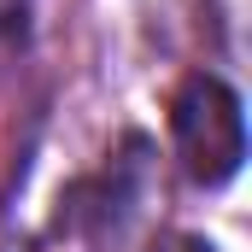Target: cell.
I'll list each match as a JSON object with an SVG mask.
<instances>
[{
    "instance_id": "cell-3",
    "label": "cell",
    "mask_w": 252,
    "mask_h": 252,
    "mask_svg": "<svg viewBox=\"0 0 252 252\" xmlns=\"http://www.w3.org/2000/svg\"><path fill=\"white\" fill-rule=\"evenodd\" d=\"M24 18H30V0H0V35H12Z\"/></svg>"
},
{
    "instance_id": "cell-1",
    "label": "cell",
    "mask_w": 252,
    "mask_h": 252,
    "mask_svg": "<svg viewBox=\"0 0 252 252\" xmlns=\"http://www.w3.org/2000/svg\"><path fill=\"white\" fill-rule=\"evenodd\" d=\"M170 135H176V153H182L193 182H205V188L235 182V170L247 158L241 94L223 76H188L182 94H176V106H170Z\"/></svg>"
},
{
    "instance_id": "cell-2",
    "label": "cell",
    "mask_w": 252,
    "mask_h": 252,
    "mask_svg": "<svg viewBox=\"0 0 252 252\" xmlns=\"http://www.w3.org/2000/svg\"><path fill=\"white\" fill-rule=\"evenodd\" d=\"M147 252H217V247H211L205 235H182V229H176V235H158Z\"/></svg>"
}]
</instances>
